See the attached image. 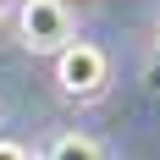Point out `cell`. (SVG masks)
Masks as SVG:
<instances>
[{
	"label": "cell",
	"mask_w": 160,
	"mask_h": 160,
	"mask_svg": "<svg viewBox=\"0 0 160 160\" xmlns=\"http://www.w3.org/2000/svg\"><path fill=\"white\" fill-rule=\"evenodd\" d=\"M105 78H111V61H105L99 44L72 39V44L55 55V83H61V94H72V99H94L99 88H105Z\"/></svg>",
	"instance_id": "obj_1"
},
{
	"label": "cell",
	"mask_w": 160,
	"mask_h": 160,
	"mask_svg": "<svg viewBox=\"0 0 160 160\" xmlns=\"http://www.w3.org/2000/svg\"><path fill=\"white\" fill-rule=\"evenodd\" d=\"M17 22H22V44L28 50H55L61 55L72 44V11L61 0H22Z\"/></svg>",
	"instance_id": "obj_2"
},
{
	"label": "cell",
	"mask_w": 160,
	"mask_h": 160,
	"mask_svg": "<svg viewBox=\"0 0 160 160\" xmlns=\"http://www.w3.org/2000/svg\"><path fill=\"white\" fill-rule=\"evenodd\" d=\"M0 11H6V0H0Z\"/></svg>",
	"instance_id": "obj_6"
},
{
	"label": "cell",
	"mask_w": 160,
	"mask_h": 160,
	"mask_svg": "<svg viewBox=\"0 0 160 160\" xmlns=\"http://www.w3.org/2000/svg\"><path fill=\"white\" fill-rule=\"evenodd\" d=\"M44 160H111V155H105L94 138H78V132H66V138H55V144H50V155H44Z\"/></svg>",
	"instance_id": "obj_3"
},
{
	"label": "cell",
	"mask_w": 160,
	"mask_h": 160,
	"mask_svg": "<svg viewBox=\"0 0 160 160\" xmlns=\"http://www.w3.org/2000/svg\"><path fill=\"white\" fill-rule=\"evenodd\" d=\"M0 160H33V155L22 144H11V138H0Z\"/></svg>",
	"instance_id": "obj_4"
},
{
	"label": "cell",
	"mask_w": 160,
	"mask_h": 160,
	"mask_svg": "<svg viewBox=\"0 0 160 160\" xmlns=\"http://www.w3.org/2000/svg\"><path fill=\"white\" fill-rule=\"evenodd\" d=\"M149 83L160 88V44H155V61H149Z\"/></svg>",
	"instance_id": "obj_5"
}]
</instances>
